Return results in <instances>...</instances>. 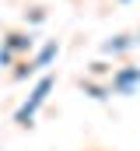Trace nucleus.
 Returning <instances> with one entry per match:
<instances>
[{"label":"nucleus","mask_w":140,"mask_h":151,"mask_svg":"<svg viewBox=\"0 0 140 151\" xmlns=\"http://www.w3.org/2000/svg\"><path fill=\"white\" fill-rule=\"evenodd\" d=\"M49 88H53V81H49V77H46V81H39V88L32 91V102H28V106H25V109L18 113V123H28V119H32V113L39 109V106H42V102H46Z\"/></svg>","instance_id":"obj_1"},{"label":"nucleus","mask_w":140,"mask_h":151,"mask_svg":"<svg viewBox=\"0 0 140 151\" xmlns=\"http://www.w3.org/2000/svg\"><path fill=\"white\" fill-rule=\"evenodd\" d=\"M140 77V70H126V74H119V81H116V88H130L133 81Z\"/></svg>","instance_id":"obj_2"},{"label":"nucleus","mask_w":140,"mask_h":151,"mask_svg":"<svg viewBox=\"0 0 140 151\" xmlns=\"http://www.w3.org/2000/svg\"><path fill=\"white\" fill-rule=\"evenodd\" d=\"M18 46H28V39L25 35H11V49H18Z\"/></svg>","instance_id":"obj_3"}]
</instances>
